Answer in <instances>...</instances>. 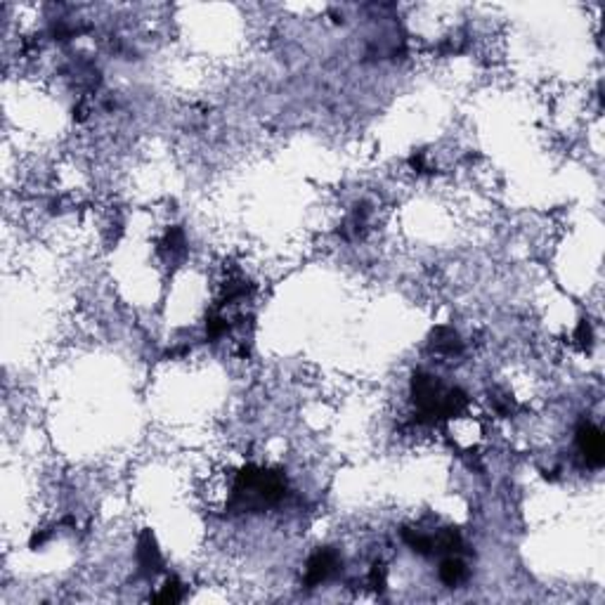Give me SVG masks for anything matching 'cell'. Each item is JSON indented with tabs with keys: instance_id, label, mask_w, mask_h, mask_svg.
<instances>
[{
	"instance_id": "cell-3",
	"label": "cell",
	"mask_w": 605,
	"mask_h": 605,
	"mask_svg": "<svg viewBox=\"0 0 605 605\" xmlns=\"http://www.w3.org/2000/svg\"><path fill=\"white\" fill-rule=\"evenodd\" d=\"M437 575H440V582H442V584H447V586H457V584H461V582L466 580L468 570H466V565H464V560H461V558H457V556H449V558H444V560H442L440 572H437Z\"/></svg>"
},
{
	"instance_id": "cell-6",
	"label": "cell",
	"mask_w": 605,
	"mask_h": 605,
	"mask_svg": "<svg viewBox=\"0 0 605 605\" xmlns=\"http://www.w3.org/2000/svg\"><path fill=\"white\" fill-rule=\"evenodd\" d=\"M157 601H163V603H175L180 601V584L178 582H168V584L163 586V591L157 596Z\"/></svg>"
},
{
	"instance_id": "cell-5",
	"label": "cell",
	"mask_w": 605,
	"mask_h": 605,
	"mask_svg": "<svg viewBox=\"0 0 605 605\" xmlns=\"http://www.w3.org/2000/svg\"><path fill=\"white\" fill-rule=\"evenodd\" d=\"M137 556H140V565L144 567V570H159V565H161V556H159V549L154 546L149 534H144L142 537Z\"/></svg>"
},
{
	"instance_id": "cell-2",
	"label": "cell",
	"mask_w": 605,
	"mask_h": 605,
	"mask_svg": "<svg viewBox=\"0 0 605 605\" xmlns=\"http://www.w3.org/2000/svg\"><path fill=\"white\" fill-rule=\"evenodd\" d=\"M339 567V556L331 549H322L308 560V567H305V586L315 589L322 582H326L331 577V572Z\"/></svg>"
},
{
	"instance_id": "cell-7",
	"label": "cell",
	"mask_w": 605,
	"mask_h": 605,
	"mask_svg": "<svg viewBox=\"0 0 605 605\" xmlns=\"http://www.w3.org/2000/svg\"><path fill=\"white\" fill-rule=\"evenodd\" d=\"M591 326H589L586 322H582L580 324V329H577V341H580V345H584V347H589L591 345Z\"/></svg>"
},
{
	"instance_id": "cell-4",
	"label": "cell",
	"mask_w": 605,
	"mask_h": 605,
	"mask_svg": "<svg viewBox=\"0 0 605 605\" xmlns=\"http://www.w3.org/2000/svg\"><path fill=\"white\" fill-rule=\"evenodd\" d=\"M433 345H435L437 352H442V355H457V352H461V341H459V336L454 334L452 329H437L435 331V341H433Z\"/></svg>"
},
{
	"instance_id": "cell-1",
	"label": "cell",
	"mask_w": 605,
	"mask_h": 605,
	"mask_svg": "<svg viewBox=\"0 0 605 605\" xmlns=\"http://www.w3.org/2000/svg\"><path fill=\"white\" fill-rule=\"evenodd\" d=\"M577 447H580L582 457L586 459L589 466L601 468L605 461V442L603 433L593 424H582L577 428Z\"/></svg>"
}]
</instances>
